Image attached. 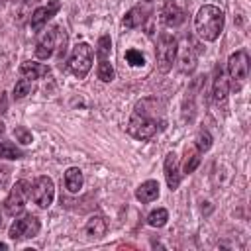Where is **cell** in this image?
Returning a JSON list of instances; mask_svg holds the SVG:
<instances>
[{
	"instance_id": "obj_1",
	"label": "cell",
	"mask_w": 251,
	"mask_h": 251,
	"mask_svg": "<svg viewBox=\"0 0 251 251\" xmlns=\"http://www.w3.org/2000/svg\"><path fill=\"white\" fill-rule=\"evenodd\" d=\"M167 118H165V106L161 100L147 96L135 102L131 116L127 120V133L135 139H151L157 133L165 131Z\"/></svg>"
},
{
	"instance_id": "obj_2",
	"label": "cell",
	"mask_w": 251,
	"mask_h": 251,
	"mask_svg": "<svg viewBox=\"0 0 251 251\" xmlns=\"http://www.w3.org/2000/svg\"><path fill=\"white\" fill-rule=\"evenodd\" d=\"M224 24H226L224 12L214 4L202 6L194 18L196 33L204 41H216L220 37V33L224 31Z\"/></svg>"
},
{
	"instance_id": "obj_3",
	"label": "cell",
	"mask_w": 251,
	"mask_h": 251,
	"mask_svg": "<svg viewBox=\"0 0 251 251\" xmlns=\"http://www.w3.org/2000/svg\"><path fill=\"white\" fill-rule=\"evenodd\" d=\"M92 59H94V53H92V47L84 41L76 43L73 47V53L69 57V69L71 73L76 76V78H84L92 67Z\"/></svg>"
},
{
	"instance_id": "obj_4",
	"label": "cell",
	"mask_w": 251,
	"mask_h": 251,
	"mask_svg": "<svg viewBox=\"0 0 251 251\" xmlns=\"http://www.w3.org/2000/svg\"><path fill=\"white\" fill-rule=\"evenodd\" d=\"M227 75L231 78V86L235 90H239L241 84L245 82L247 75H249V55H247L245 49H239V51L229 55V59H227Z\"/></svg>"
},
{
	"instance_id": "obj_5",
	"label": "cell",
	"mask_w": 251,
	"mask_h": 251,
	"mask_svg": "<svg viewBox=\"0 0 251 251\" xmlns=\"http://www.w3.org/2000/svg\"><path fill=\"white\" fill-rule=\"evenodd\" d=\"M41 229V222L37 216L33 214H25L24 218H16L8 229V235L12 241H22V239H29L35 237Z\"/></svg>"
},
{
	"instance_id": "obj_6",
	"label": "cell",
	"mask_w": 251,
	"mask_h": 251,
	"mask_svg": "<svg viewBox=\"0 0 251 251\" xmlns=\"http://www.w3.org/2000/svg\"><path fill=\"white\" fill-rule=\"evenodd\" d=\"M29 190H31V184H29L27 180H24V178L18 180V182L12 186V190H10V194H8L6 202H4L6 214H10V216H18V214H22L24 208H25Z\"/></svg>"
},
{
	"instance_id": "obj_7",
	"label": "cell",
	"mask_w": 251,
	"mask_h": 251,
	"mask_svg": "<svg viewBox=\"0 0 251 251\" xmlns=\"http://www.w3.org/2000/svg\"><path fill=\"white\" fill-rule=\"evenodd\" d=\"M29 196L31 200L39 206V208H49L53 198H55V184L51 180V176H37L31 184V190H29Z\"/></svg>"
},
{
	"instance_id": "obj_8",
	"label": "cell",
	"mask_w": 251,
	"mask_h": 251,
	"mask_svg": "<svg viewBox=\"0 0 251 251\" xmlns=\"http://www.w3.org/2000/svg\"><path fill=\"white\" fill-rule=\"evenodd\" d=\"M176 39L173 35H161L157 45V67L161 73H169L176 59Z\"/></svg>"
},
{
	"instance_id": "obj_9",
	"label": "cell",
	"mask_w": 251,
	"mask_h": 251,
	"mask_svg": "<svg viewBox=\"0 0 251 251\" xmlns=\"http://www.w3.org/2000/svg\"><path fill=\"white\" fill-rule=\"evenodd\" d=\"M59 8H61V2H59V0H49L47 6L35 8L33 14H31V20H29L31 29H33V31H41V27L47 25V22L59 12Z\"/></svg>"
},
{
	"instance_id": "obj_10",
	"label": "cell",
	"mask_w": 251,
	"mask_h": 251,
	"mask_svg": "<svg viewBox=\"0 0 251 251\" xmlns=\"http://www.w3.org/2000/svg\"><path fill=\"white\" fill-rule=\"evenodd\" d=\"M59 27L57 25H53V27H49V29H45L43 33H41V37L37 39V43H35V57L37 59H49L51 55H53V51H55V45H57V35H59Z\"/></svg>"
},
{
	"instance_id": "obj_11",
	"label": "cell",
	"mask_w": 251,
	"mask_h": 251,
	"mask_svg": "<svg viewBox=\"0 0 251 251\" xmlns=\"http://www.w3.org/2000/svg\"><path fill=\"white\" fill-rule=\"evenodd\" d=\"M163 171H165V180H167L169 190H176L178 184H180L182 173H180V169H178V157H176L175 151H169V153L165 155Z\"/></svg>"
},
{
	"instance_id": "obj_12",
	"label": "cell",
	"mask_w": 251,
	"mask_h": 251,
	"mask_svg": "<svg viewBox=\"0 0 251 251\" xmlns=\"http://www.w3.org/2000/svg\"><path fill=\"white\" fill-rule=\"evenodd\" d=\"M161 20H163V24L167 27H178V25L184 24L186 14H184V10L178 4H175L173 0H167L163 10H161Z\"/></svg>"
},
{
	"instance_id": "obj_13",
	"label": "cell",
	"mask_w": 251,
	"mask_h": 251,
	"mask_svg": "<svg viewBox=\"0 0 251 251\" xmlns=\"http://www.w3.org/2000/svg\"><path fill=\"white\" fill-rule=\"evenodd\" d=\"M149 14H151V4H137V6H133L131 10L126 12V16H124V25L129 27V29L139 27V25L147 20Z\"/></svg>"
},
{
	"instance_id": "obj_14",
	"label": "cell",
	"mask_w": 251,
	"mask_h": 251,
	"mask_svg": "<svg viewBox=\"0 0 251 251\" xmlns=\"http://www.w3.org/2000/svg\"><path fill=\"white\" fill-rule=\"evenodd\" d=\"M20 73L25 76V78H43L51 73V69L43 63H35V61H24L20 65Z\"/></svg>"
},
{
	"instance_id": "obj_15",
	"label": "cell",
	"mask_w": 251,
	"mask_h": 251,
	"mask_svg": "<svg viewBox=\"0 0 251 251\" xmlns=\"http://www.w3.org/2000/svg\"><path fill=\"white\" fill-rule=\"evenodd\" d=\"M157 196H159V182H157V180H145V182H141V184L137 186V190H135V198H137L139 202H143V204L153 202Z\"/></svg>"
},
{
	"instance_id": "obj_16",
	"label": "cell",
	"mask_w": 251,
	"mask_h": 251,
	"mask_svg": "<svg viewBox=\"0 0 251 251\" xmlns=\"http://www.w3.org/2000/svg\"><path fill=\"white\" fill-rule=\"evenodd\" d=\"M82 184H84L82 171L78 167H69L65 171V186H67V190L73 192V194H76V192H80Z\"/></svg>"
},
{
	"instance_id": "obj_17",
	"label": "cell",
	"mask_w": 251,
	"mask_h": 251,
	"mask_svg": "<svg viewBox=\"0 0 251 251\" xmlns=\"http://www.w3.org/2000/svg\"><path fill=\"white\" fill-rule=\"evenodd\" d=\"M106 220L102 216H90L86 220V226H84V233L90 237V239H100L104 233H106Z\"/></svg>"
},
{
	"instance_id": "obj_18",
	"label": "cell",
	"mask_w": 251,
	"mask_h": 251,
	"mask_svg": "<svg viewBox=\"0 0 251 251\" xmlns=\"http://www.w3.org/2000/svg\"><path fill=\"white\" fill-rule=\"evenodd\" d=\"M227 90H229V84H227V78L224 76V71H216V76H214V86H212V94H214V100L216 102H224L227 98Z\"/></svg>"
},
{
	"instance_id": "obj_19",
	"label": "cell",
	"mask_w": 251,
	"mask_h": 251,
	"mask_svg": "<svg viewBox=\"0 0 251 251\" xmlns=\"http://www.w3.org/2000/svg\"><path fill=\"white\" fill-rule=\"evenodd\" d=\"M200 155L202 153L196 149V145L184 149V163H182V173L184 175H190V173L196 171V167L200 165Z\"/></svg>"
},
{
	"instance_id": "obj_20",
	"label": "cell",
	"mask_w": 251,
	"mask_h": 251,
	"mask_svg": "<svg viewBox=\"0 0 251 251\" xmlns=\"http://www.w3.org/2000/svg\"><path fill=\"white\" fill-rule=\"evenodd\" d=\"M25 153L20 149V147H16L12 141H0V159H22Z\"/></svg>"
},
{
	"instance_id": "obj_21",
	"label": "cell",
	"mask_w": 251,
	"mask_h": 251,
	"mask_svg": "<svg viewBox=\"0 0 251 251\" xmlns=\"http://www.w3.org/2000/svg\"><path fill=\"white\" fill-rule=\"evenodd\" d=\"M167 220H169V212H167L165 208H157V210H153V212L147 216V224H149L151 227H163V226L167 224Z\"/></svg>"
},
{
	"instance_id": "obj_22",
	"label": "cell",
	"mask_w": 251,
	"mask_h": 251,
	"mask_svg": "<svg viewBox=\"0 0 251 251\" xmlns=\"http://www.w3.org/2000/svg\"><path fill=\"white\" fill-rule=\"evenodd\" d=\"M114 76H116V73H114L112 63H110L108 59L98 61V78H100L102 82H112V80H114Z\"/></svg>"
},
{
	"instance_id": "obj_23",
	"label": "cell",
	"mask_w": 251,
	"mask_h": 251,
	"mask_svg": "<svg viewBox=\"0 0 251 251\" xmlns=\"http://www.w3.org/2000/svg\"><path fill=\"white\" fill-rule=\"evenodd\" d=\"M110 49H112V39H110V35H100V39H98V43H96V55H98V61L108 59Z\"/></svg>"
},
{
	"instance_id": "obj_24",
	"label": "cell",
	"mask_w": 251,
	"mask_h": 251,
	"mask_svg": "<svg viewBox=\"0 0 251 251\" xmlns=\"http://www.w3.org/2000/svg\"><path fill=\"white\" fill-rule=\"evenodd\" d=\"M31 92V80L29 78H20L18 82H16V86H14V100H22V98H25L27 94Z\"/></svg>"
},
{
	"instance_id": "obj_25",
	"label": "cell",
	"mask_w": 251,
	"mask_h": 251,
	"mask_svg": "<svg viewBox=\"0 0 251 251\" xmlns=\"http://www.w3.org/2000/svg\"><path fill=\"white\" fill-rule=\"evenodd\" d=\"M194 145H196V149H198L200 153H206V151L212 147V135H210L208 131H198V135H196V139H194Z\"/></svg>"
},
{
	"instance_id": "obj_26",
	"label": "cell",
	"mask_w": 251,
	"mask_h": 251,
	"mask_svg": "<svg viewBox=\"0 0 251 251\" xmlns=\"http://www.w3.org/2000/svg\"><path fill=\"white\" fill-rule=\"evenodd\" d=\"M14 135H16V139H18L22 145H29V143L33 141L31 131H29L27 127H24V126H18V127L14 129Z\"/></svg>"
},
{
	"instance_id": "obj_27",
	"label": "cell",
	"mask_w": 251,
	"mask_h": 251,
	"mask_svg": "<svg viewBox=\"0 0 251 251\" xmlns=\"http://www.w3.org/2000/svg\"><path fill=\"white\" fill-rule=\"evenodd\" d=\"M126 61H127L131 67H141V65L145 63L141 51H137V49H127V51H126Z\"/></svg>"
},
{
	"instance_id": "obj_28",
	"label": "cell",
	"mask_w": 251,
	"mask_h": 251,
	"mask_svg": "<svg viewBox=\"0 0 251 251\" xmlns=\"http://www.w3.org/2000/svg\"><path fill=\"white\" fill-rule=\"evenodd\" d=\"M180 69H182V71H192V69H194V57L188 55V51L182 55V65H180Z\"/></svg>"
},
{
	"instance_id": "obj_29",
	"label": "cell",
	"mask_w": 251,
	"mask_h": 251,
	"mask_svg": "<svg viewBox=\"0 0 251 251\" xmlns=\"http://www.w3.org/2000/svg\"><path fill=\"white\" fill-rule=\"evenodd\" d=\"M0 249H2V251H6V249H8V245H6L4 241H0Z\"/></svg>"
},
{
	"instance_id": "obj_30",
	"label": "cell",
	"mask_w": 251,
	"mask_h": 251,
	"mask_svg": "<svg viewBox=\"0 0 251 251\" xmlns=\"http://www.w3.org/2000/svg\"><path fill=\"white\" fill-rule=\"evenodd\" d=\"M2 133H4V124L0 122V135H2Z\"/></svg>"
},
{
	"instance_id": "obj_31",
	"label": "cell",
	"mask_w": 251,
	"mask_h": 251,
	"mask_svg": "<svg viewBox=\"0 0 251 251\" xmlns=\"http://www.w3.org/2000/svg\"><path fill=\"white\" fill-rule=\"evenodd\" d=\"M12 2H22V0H12Z\"/></svg>"
},
{
	"instance_id": "obj_32",
	"label": "cell",
	"mask_w": 251,
	"mask_h": 251,
	"mask_svg": "<svg viewBox=\"0 0 251 251\" xmlns=\"http://www.w3.org/2000/svg\"><path fill=\"white\" fill-rule=\"evenodd\" d=\"M2 2H4V0H0V4H2Z\"/></svg>"
}]
</instances>
